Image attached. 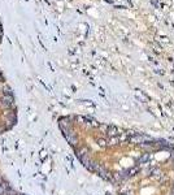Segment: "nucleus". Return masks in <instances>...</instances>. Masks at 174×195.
I'll return each mask as SVG.
<instances>
[{
    "label": "nucleus",
    "mask_w": 174,
    "mask_h": 195,
    "mask_svg": "<svg viewBox=\"0 0 174 195\" xmlns=\"http://www.w3.org/2000/svg\"><path fill=\"white\" fill-rule=\"evenodd\" d=\"M0 37H2V25H0Z\"/></svg>",
    "instance_id": "f257e3e1"
}]
</instances>
